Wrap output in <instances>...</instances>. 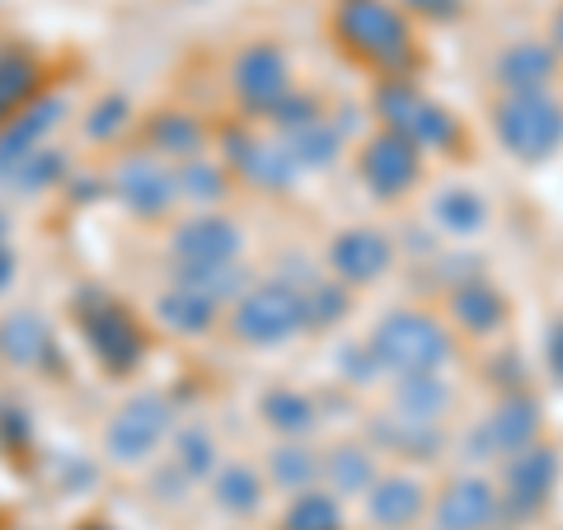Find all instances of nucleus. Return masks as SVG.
Here are the masks:
<instances>
[{
  "label": "nucleus",
  "mask_w": 563,
  "mask_h": 530,
  "mask_svg": "<svg viewBox=\"0 0 563 530\" xmlns=\"http://www.w3.org/2000/svg\"><path fill=\"white\" fill-rule=\"evenodd\" d=\"M372 352L380 371H395V376H437L442 362L451 357V339L446 329L428 320V314H413V310H399V314H385Z\"/></svg>",
  "instance_id": "1"
},
{
  "label": "nucleus",
  "mask_w": 563,
  "mask_h": 530,
  "mask_svg": "<svg viewBox=\"0 0 563 530\" xmlns=\"http://www.w3.org/2000/svg\"><path fill=\"white\" fill-rule=\"evenodd\" d=\"M498 141L517 161H544L563 146V109L550 95H512L498 109Z\"/></svg>",
  "instance_id": "2"
},
{
  "label": "nucleus",
  "mask_w": 563,
  "mask_h": 530,
  "mask_svg": "<svg viewBox=\"0 0 563 530\" xmlns=\"http://www.w3.org/2000/svg\"><path fill=\"white\" fill-rule=\"evenodd\" d=\"M301 324H306V296L296 291V287H282V281H268V287L244 291L240 306H235L240 339H250L258 347L287 343Z\"/></svg>",
  "instance_id": "3"
},
{
  "label": "nucleus",
  "mask_w": 563,
  "mask_h": 530,
  "mask_svg": "<svg viewBox=\"0 0 563 530\" xmlns=\"http://www.w3.org/2000/svg\"><path fill=\"white\" fill-rule=\"evenodd\" d=\"M343 38L372 62H399L409 52V29L385 0H343L339 10Z\"/></svg>",
  "instance_id": "4"
},
{
  "label": "nucleus",
  "mask_w": 563,
  "mask_h": 530,
  "mask_svg": "<svg viewBox=\"0 0 563 530\" xmlns=\"http://www.w3.org/2000/svg\"><path fill=\"white\" fill-rule=\"evenodd\" d=\"M169 432V404L161 395H136L118 409V418L109 422V455L122 465L146 461V455L161 446Z\"/></svg>",
  "instance_id": "5"
},
{
  "label": "nucleus",
  "mask_w": 563,
  "mask_h": 530,
  "mask_svg": "<svg viewBox=\"0 0 563 530\" xmlns=\"http://www.w3.org/2000/svg\"><path fill=\"white\" fill-rule=\"evenodd\" d=\"M380 113H385V122H390V132L404 136L409 146H446L451 141V118L437 109L432 99L409 90V85H385Z\"/></svg>",
  "instance_id": "6"
},
{
  "label": "nucleus",
  "mask_w": 563,
  "mask_h": 530,
  "mask_svg": "<svg viewBox=\"0 0 563 530\" xmlns=\"http://www.w3.org/2000/svg\"><path fill=\"white\" fill-rule=\"evenodd\" d=\"M113 192L132 211H141V217H155V211H165L174 198H179V174H169L155 155H132V161L118 165Z\"/></svg>",
  "instance_id": "7"
},
{
  "label": "nucleus",
  "mask_w": 563,
  "mask_h": 530,
  "mask_svg": "<svg viewBox=\"0 0 563 530\" xmlns=\"http://www.w3.org/2000/svg\"><path fill=\"white\" fill-rule=\"evenodd\" d=\"M235 90H240L244 103H254V109H277V103L291 95L287 57H282L277 47H268V43L250 47L235 62Z\"/></svg>",
  "instance_id": "8"
},
{
  "label": "nucleus",
  "mask_w": 563,
  "mask_h": 530,
  "mask_svg": "<svg viewBox=\"0 0 563 530\" xmlns=\"http://www.w3.org/2000/svg\"><path fill=\"white\" fill-rule=\"evenodd\" d=\"M235 254H240V231L221 217H198L179 225V235H174L179 268H221V263H235Z\"/></svg>",
  "instance_id": "9"
},
{
  "label": "nucleus",
  "mask_w": 563,
  "mask_h": 530,
  "mask_svg": "<svg viewBox=\"0 0 563 530\" xmlns=\"http://www.w3.org/2000/svg\"><path fill=\"white\" fill-rule=\"evenodd\" d=\"M362 179L372 184L376 198H399V192L413 188V179H418V146H409V141L395 132L376 136L362 155Z\"/></svg>",
  "instance_id": "10"
},
{
  "label": "nucleus",
  "mask_w": 563,
  "mask_h": 530,
  "mask_svg": "<svg viewBox=\"0 0 563 530\" xmlns=\"http://www.w3.org/2000/svg\"><path fill=\"white\" fill-rule=\"evenodd\" d=\"M554 474H559V461L550 446L517 451L512 461H507V507L521 511V517L544 507V498H550V488H554Z\"/></svg>",
  "instance_id": "11"
},
{
  "label": "nucleus",
  "mask_w": 563,
  "mask_h": 530,
  "mask_svg": "<svg viewBox=\"0 0 563 530\" xmlns=\"http://www.w3.org/2000/svg\"><path fill=\"white\" fill-rule=\"evenodd\" d=\"M85 333H90V347L99 352L109 366H132L141 357V333L128 320V310L109 306V300H95L85 310Z\"/></svg>",
  "instance_id": "12"
},
{
  "label": "nucleus",
  "mask_w": 563,
  "mask_h": 530,
  "mask_svg": "<svg viewBox=\"0 0 563 530\" xmlns=\"http://www.w3.org/2000/svg\"><path fill=\"white\" fill-rule=\"evenodd\" d=\"M498 517V493L484 479H455L437 503V530H488Z\"/></svg>",
  "instance_id": "13"
},
{
  "label": "nucleus",
  "mask_w": 563,
  "mask_h": 530,
  "mask_svg": "<svg viewBox=\"0 0 563 530\" xmlns=\"http://www.w3.org/2000/svg\"><path fill=\"white\" fill-rule=\"evenodd\" d=\"M333 268H339L343 281H376L385 268H390V240L380 231H343L333 240Z\"/></svg>",
  "instance_id": "14"
},
{
  "label": "nucleus",
  "mask_w": 563,
  "mask_h": 530,
  "mask_svg": "<svg viewBox=\"0 0 563 530\" xmlns=\"http://www.w3.org/2000/svg\"><path fill=\"white\" fill-rule=\"evenodd\" d=\"M540 428V413H536V404L531 399H507L498 404V413L488 418V428L479 432V461H488V451L493 455H517L531 446V437Z\"/></svg>",
  "instance_id": "15"
},
{
  "label": "nucleus",
  "mask_w": 563,
  "mask_h": 530,
  "mask_svg": "<svg viewBox=\"0 0 563 530\" xmlns=\"http://www.w3.org/2000/svg\"><path fill=\"white\" fill-rule=\"evenodd\" d=\"M554 66H559L554 47L517 43L498 57V80H503V90H512V95H544V85L554 80Z\"/></svg>",
  "instance_id": "16"
},
{
  "label": "nucleus",
  "mask_w": 563,
  "mask_h": 530,
  "mask_svg": "<svg viewBox=\"0 0 563 530\" xmlns=\"http://www.w3.org/2000/svg\"><path fill=\"white\" fill-rule=\"evenodd\" d=\"M231 155H235V165L250 174L254 184H268V188H282V184H291L296 179V165L291 161V151L282 146V141H254V136H231Z\"/></svg>",
  "instance_id": "17"
},
{
  "label": "nucleus",
  "mask_w": 563,
  "mask_h": 530,
  "mask_svg": "<svg viewBox=\"0 0 563 530\" xmlns=\"http://www.w3.org/2000/svg\"><path fill=\"white\" fill-rule=\"evenodd\" d=\"M422 488L413 479H376L372 493H366V511H372V521L385 526V530H404L422 517Z\"/></svg>",
  "instance_id": "18"
},
{
  "label": "nucleus",
  "mask_w": 563,
  "mask_h": 530,
  "mask_svg": "<svg viewBox=\"0 0 563 530\" xmlns=\"http://www.w3.org/2000/svg\"><path fill=\"white\" fill-rule=\"evenodd\" d=\"M0 357L14 366H38L52 357V333L33 310H14L0 320Z\"/></svg>",
  "instance_id": "19"
},
{
  "label": "nucleus",
  "mask_w": 563,
  "mask_h": 530,
  "mask_svg": "<svg viewBox=\"0 0 563 530\" xmlns=\"http://www.w3.org/2000/svg\"><path fill=\"white\" fill-rule=\"evenodd\" d=\"M57 118H62V103H57V99H43V103H33V109H29L20 122H14L5 136H0V179H5V174L20 165L33 146H38V136H43Z\"/></svg>",
  "instance_id": "20"
},
{
  "label": "nucleus",
  "mask_w": 563,
  "mask_h": 530,
  "mask_svg": "<svg viewBox=\"0 0 563 530\" xmlns=\"http://www.w3.org/2000/svg\"><path fill=\"white\" fill-rule=\"evenodd\" d=\"M161 320L169 329H179V333H202L211 320H217V300L202 296V291H192V287H179V291H169L161 296Z\"/></svg>",
  "instance_id": "21"
},
{
  "label": "nucleus",
  "mask_w": 563,
  "mask_h": 530,
  "mask_svg": "<svg viewBox=\"0 0 563 530\" xmlns=\"http://www.w3.org/2000/svg\"><path fill=\"white\" fill-rule=\"evenodd\" d=\"M282 146L291 151L296 165H329L333 155H339V128H329L324 118H310L301 128H291Z\"/></svg>",
  "instance_id": "22"
},
{
  "label": "nucleus",
  "mask_w": 563,
  "mask_h": 530,
  "mask_svg": "<svg viewBox=\"0 0 563 530\" xmlns=\"http://www.w3.org/2000/svg\"><path fill=\"white\" fill-rule=\"evenodd\" d=\"M432 217H437V225L442 231H451V235H474L484 225V198L474 188H446L442 198H437V207H432Z\"/></svg>",
  "instance_id": "23"
},
{
  "label": "nucleus",
  "mask_w": 563,
  "mask_h": 530,
  "mask_svg": "<svg viewBox=\"0 0 563 530\" xmlns=\"http://www.w3.org/2000/svg\"><path fill=\"white\" fill-rule=\"evenodd\" d=\"M376 437L404 455H422V451L437 446V422L413 418V413H390V418L376 422Z\"/></svg>",
  "instance_id": "24"
},
{
  "label": "nucleus",
  "mask_w": 563,
  "mask_h": 530,
  "mask_svg": "<svg viewBox=\"0 0 563 530\" xmlns=\"http://www.w3.org/2000/svg\"><path fill=\"white\" fill-rule=\"evenodd\" d=\"M446 404H451L446 380H437V376H404L399 380V413H413V418L437 422V418L446 413Z\"/></svg>",
  "instance_id": "25"
},
{
  "label": "nucleus",
  "mask_w": 563,
  "mask_h": 530,
  "mask_svg": "<svg viewBox=\"0 0 563 530\" xmlns=\"http://www.w3.org/2000/svg\"><path fill=\"white\" fill-rule=\"evenodd\" d=\"M455 314H461V324L474 329V333H488L503 324V296L493 287H479V281H470V287L455 291Z\"/></svg>",
  "instance_id": "26"
},
{
  "label": "nucleus",
  "mask_w": 563,
  "mask_h": 530,
  "mask_svg": "<svg viewBox=\"0 0 563 530\" xmlns=\"http://www.w3.org/2000/svg\"><path fill=\"white\" fill-rule=\"evenodd\" d=\"M263 418L273 422L277 432H291V437H301L314 428V404L301 395V390H273L268 399H263Z\"/></svg>",
  "instance_id": "27"
},
{
  "label": "nucleus",
  "mask_w": 563,
  "mask_h": 530,
  "mask_svg": "<svg viewBox=\"0 0 563 530\" xmlns=\"http://www.w3.org/2000/svg\"><path fill=\"white\" fill-rule=\"evenodd\" d=\"M329 479H333V488H343V493H366L376 484V465H372V455L366 451L339 446L329 455Z\"/></svg>",
  "instance_id": "28"
},
{
  "label": "nucleus",
  "mask_w": 563,
  "mask_h": 530,
  "mask_svg": "<svg viewBox=\"0 0 563 530\" xmlns=\"http://www.w3.org/2000/svg\"><path fill=\"white\" fill-rule=\"evenodd\" d=\"M5 179L20 188V192H43L47 184H57L62 179V151H43V146H33L20 165H14Z\"/></svg>",
  "instance_id": "29"
},
{
  "label": "nucleus",
  "mask_w": 563,
  "mask_h": 530,
  "mask_svg": "<svg viewBox=\"0 0 563 530\" xmlns=\"http://www.w3.org/2000/svg\"><path fill=\"white\" fill-rule=\"evenodd\" d=\"M339 526H343V517L329 493H301L287 511V530H339Z\"/></svg>",
  "instance_id": "30"
},
{
  "label": "nucleus",
  "mask_w": 563,
  "mask_h": 530,
  "mask_svg": "<svg viewBox=\"0 0 563 530\" xmlns=\"http://www.w3.org/2000/svg\"><path fill=\"white\" fill-rule=\"evenodd\" d=\"M217 498H221V507H231V511H254V507H258V498H263L258 474H254V470H244V465L221 470V479H217Z\"/></svg>",
  "instance_id": "31"
},
{
  "label": "nucleus",
  "mask_w": 563,
  "mask_h": 530,
  "mask_svg": "<svg viewBox=\"0 0 563 530\" xmlns=\"http://www.w3.org/2000/svg\"><path fill=\"white\" fill-rule=\"evenodd\" d=\"M179 192H188V198H198V202H217L221 192H225L221 165H211V161H188V165L179 169Z\"/></svg>",
  "instance_id": "32"
},
{
  "label": "nucleus",
  "mask_w": 563,
  "mask_h": 530,
  "mask_svg": "<svg viewBox=\"0 0 563 530\" xmlns=\"http://www.w3.org/2000/svg\"><path fill=\"white\" fill-rule=\"evenodd\" d=\"M179 287H192L211 300H221L240 287V268L235 263H221V268H179Z\"/></svg>",
  "instance_id": "33"
},
{
  "label": "nucleus",
  "mask_w": 563,
  "mask_h": 530,
  "mask_svg": "<svg viewBox=\"0 0 563 530\" xmlns=\"http://www.w3.org/2000/svg\"><path fill=\"white\" fill-rule=\"evenodd\" d=\"M314 470H320V465H314V455L301 451V446H287V451L273 455V479H277L282 488H310Z\"/></svg>",
  "instance_id": "34"
},
{
  "label": "nucleus",
  "mask_w": 563,
  "mask_h": 530,
  "mask_svg": "<svg viewBox=\"0 0 563 530\" xmlns=\"http://www.w3.org/2000/svg\"><path fill=\"white\" fill-rule=\"evenodd\" d=\"M155 141L169 146V155H188L192 146H198V128H192V118L169 113V118L155 122Z\"/></svg>",
  "instance_id": "35"
},
{
  "label": "nucleus",
  "mask_w": 563,
  "mask_h": 530,
  "mask_svg": "<svg viewBox=\"0 0 563 530\" xmlns=\"http://www.w3.org/2000/svg\"><path fill=\"white\" fill-rule=\"evenodd\" d=\"M128 99H103L99 109L90 113V122H85V132H90L95 141H109V136H118L122 132V122H128Z\"/></svg>",
  "instance_id": "36"
},
{
  "label": "nucleus",
  "mask_w": 563,
  "mask_h": 530,
  "mask_svg": "<svg viewBox=\"0 0 563 530\" xmlns=\"http://www.w3.org/2000/svg\"><path fill=\"white\" fill-rule=\"evenodd\" d=\"M29 80H33V70H29V62L24 57H0V109L5 103H14V99H24V90H29Z\"/></svg>",
  "instance_id": "37"
},
{
  "label": "nucleus",
  "mask_w": 563,
  "mask_h": 530,
  "mask_svg": "<svg viewBox=\"0 0 563 530\" xmlns=\"http://www.w3.org/2000/svg\"><path fill=\"white\" fill-rule=\"evenodd\" d=\"M211 437L207 432H184L179 437V470L184 474H207L211 470Z\"/></svg>",
  "instance_id": "38"
},
{
  "label": "nucleus",
  "mask_w": 563,
  "mask_h": 530,
  "mask_svg": "<svg viewBox=\"0 0 563 530\" xmlns=\"http://www.w3.org/2000/svg\"><path fill=\"white\" fill-rule=\"evenodd\" d=\"M343 291L339 287H314L310 296H306V320H314V324H333V320H343Z\"/></svg>",
  "instance_id": "39"
},
{
  "label": "nucleus",
  "mask_w": 563,
  "mask_h": 530,
  "mask_svg": "<svg viewBox=\"0 0 563 530\" xmlns=\"http://www.w3.org/2000/svg\"><path fill=\"white\" fill-rule=\"evenodd\" d=\"M550 357H554V371L563 376V324L554 329V343H550Z\"/></svg>",
  "instance_id": "40"
},
{
  "label": "nucleus",
  "mask_w": 563,
  "mask_h": 530,
  "mask_svg": "<svg viewBox=\"0 0 563 530\" xmlns=\"http://www.w3.org/2000/svg\"><path fill=\"white\" fill-rule=\"evenodd\" d=\"M451 5L455 0H422V10H442V14H451Z\"/></svg>",
  "instance_id": "41"
},
{
  "label": "nucleus",
  "mask_w": 563,
  "mask_h": 530,
  "mask_svg": "<svg viewBox=\"0 0 563 530\" xmlns=\"http://www.w3.org/2000/svg\"><path fill=\"white\" fill-rule=\"evenodd\" d=\"M554 47L563 52V10H559V20H554Z\"/></svg>",
  "instance_id": "42"
},
{
  "label": "nucleus",
  "mask_w": 563,
  "mask_h": 530,
  "mask_svg": "<svg viewBox=\"0 0 563 530\" xmlns=\"http://www.w3.org/2000/svg\"><path fill=\"white\" fill-rule=\"evenodd\" d=\"M5 281H10V258L0 254V287H5Z\"/></svg>",
  "instance_id": "43"
}]
</instances>
